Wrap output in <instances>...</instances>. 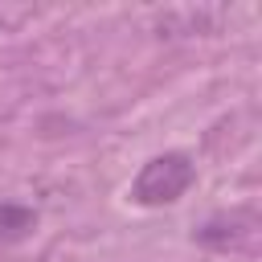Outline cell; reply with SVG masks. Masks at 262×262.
<instances>
[{"label": "cell", "mask_w": 262, "mask_h": 262, "mask_svg": "<svg viewBox=\"0 0 262 262\" xmlns=\"http://www.w3.org/2000/svg\"><path fill=\"white\" fill-rule=\"evenodd\" d=\"M37 229V213L16 201H0V242H20Z\"/></svg>", "instance_id": "cell-3"}, {"label": "cell", "mask_w": 262, "mask_h": 262, "mask_svg": "<svg viewBox=\"0 0 262 262\" xmlns=\"http://www.w3.org/2000/svg\"><path fill=\"white\" fill-rule=\"evenodd\" d=\"M254 237H258V217L250 209L229 213V217H213L196 229V242L213 246V250H250Z\"/></svg>", "instance_id": "cell-2"}, {"label": "cell", "mask_w": 262, "mask_h": 262, "mask_svg": "<svg viewBox=\"0 0 262 262\" xmlns=\"http://www.w3.org/2000/svg\"><path fill=\"white\" fill-rule=\"evenodd\" d=\"M192 180H196L192 160L184 151H164V156H156V160H147L139 168V176L131 184V201L135 205H147V209L172 205V201H180L192 188Z\"/></svg>", "instance_id": "cell-1"}]
</instances>
